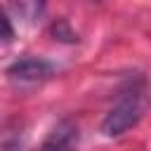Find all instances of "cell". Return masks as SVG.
Instances as JSON below:
<instances>
[{"label": "cell", "instance_id": "2", "mask_svg": "<svg viewBox=\"0 0 151 151\" xmlns=\"http://www.w3.org/2000/svg\"><path fill=\"white\" fill-rule=\"evenodd\" d=\"M52 73H54V66L47 59H40V57H24L7 68V78L12 83H19V85L40 83V80L50 78Z\"/></svg>", "mask_w": 151, "mask_h": 151}, {"label": "cell", "instance_id": "5", "mask_svg": "<svg viewBox=\"0 0 151 151\" xmlns=\"http://www.w3.org/2000/svg\"><path fill=\"white\" fill-rule=\"evenodd\" d=\"M52 35H54V40H61V42H76L78 40V35L68 28L66 21H57L52 26Z\"/></svg>", "mask_w": 151, "mask_h": 151}, {"label": "cell", "instance_id": "3", "mask_svg": "<svg viewBox=\"0 0 151 151\" xmlns=\"http://www.w3.org/2000/svg\"><path fill=\"white\" fill-rule=\"evenodd\" d=\"M78 142V127L71 123V120H61L54 125V130L50 132V137L45 139V149H66V146H73Z\"/></svg>", "mask_w": 151, "mask_h": 151}, {"label": "cell", "instance_id": "6", "mask_svg": "<svg viewBox=\"0 0 151 151\" xmlns=\"http://www.w3.org/2000/svg\"><path fill=\"white\" fill-rule=\"evenodd\" d=\"M12 38H14V28H12L7 14L0 9V42H12Z\"/></svg>", "mask_w": 151, "mask_h": 151}, {"label": "cell", "instance_id": "1", "mask_svg": "<svg viewBox=\"0 0 151 151\" xmlns=\"http://www.w3.org/2000/svg\"><path fill=\"white\" fill-rule=\"evenodd\" d=\"M146 109V99L139 92H130L125 94L101 120V132L106 137H120L123 132H127L130 127H134Z\"/></svg>", "mask_w": 151, "mask_h": 151}, {"label": "cell", "instance_id": "4", "mask_svg": "<svg viewBox=\"0 0 151 151\" xmlns=\"http://www.w3.org/2000/svg\"><path fill=\"white\" fill-rule=\"evenodd\" d=\"M14 14L19 19H24L26 24H35L45 17L47 9V0H9Z\"/></svg>", "mask_w": 151, "mask_h": 151}]
</instances>
